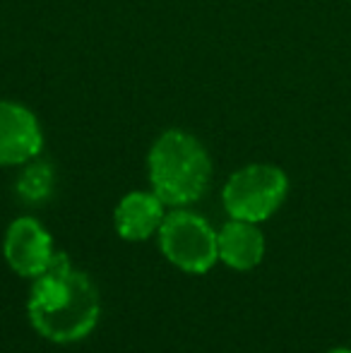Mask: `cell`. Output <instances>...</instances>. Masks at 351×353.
I'll use <instances>...</instances> for the list:
<instances>
[{"mask_svg": "<svg viewBox=\"0 0 351 353\" xmlns=\"http://www.w3.org/2000/svg\"><path fill=\"white\" fill-rule=\"evenodd\" d=\"M29 320L48 341L72 344L85 339L99 322V291L87 274L72 270L66 252H56L29 291Z\"/></svg>", "mask_w": 351, "mask_h": 353, "instance_id": "6da1fadb", "label": "cell"}, {"mask_svg": "<svg viewBox=\"0 0 351 353\" xmlns=\"http://www.w3.org/2000/svg\"><path fill=\"white\" fill-rule=\"evenodd\" d=\"M152 192L169 207L192 205L207 190L212 161L207 149L190 132L166 130L152 144L150 159Z\"/></svg>", "mask_w": 351, "mask_h": 353, "instance_id": "7a4b0ae2", "label": "cell"}, {"mask_svg": "<svg viewBox=\"0 0 351 353\" xmlns=\"http://www.w3.org/2000/svg\"><path fill=\"white\" fill-rule=\"evenodd\" d=\"M286 190H289V181L281 168L270 163H250L229 178L221 200L231 219L258 223L279 210Z\"/></svg>", "mask_w": 351, "mask_h": 353, "instance_id": "3957f363", "label": "cell"}, {"mask_svg": "<svg viewBox=\"0 0 351 353\" xmlns=\"http://www.w3.org/2000/svg\"><path fill=\"white\" fill-rule=\"evenodd\" d=\"M161 252L178 270L202 274L219 260L217 231L202 216L185 210L166 214L159 226Z\"/></svg>", "mask_w": 351, "mask_h": 353, "instance_id": "277c9868", "label": "cell"}, {"mask_svg": "<svg viewBox=\"0 0 351 353\" xmlns=\"http://www.w3.org/2000/svg\"><path fill=\"white\" fill-rule=\"evenodd\" d=\"M53 255V241L37 219H14L5 233V260L19 276L37 279L48 270Z\"/></svg>", "mask_w": 351, "mask_h": 353, "instance_id": "5b68a950", "label": "cell"}, {"mask_svg": "<svg viewBox=\"0 0 351 353\" xmlns=\"http://www.w3.org/2000/svg\"><path fill=\"white\" fill-rule=\"evenodd\" d=\"M43 132L37 116L17 101H0V166H19L39 157Z\"/></svg>", "mask_w": 351, "mask_h": 353, "instance_id": "8992f818", "label": "cell"}, {"mask_svg": "<svg viewBox=\"0 0 351 353\" xmlns=\"http://www.w3.org/2000/svg\"><path fill=\"white\" fill-rule=\"evenodd\" d=\"M164 202L154 192H130L116 207L113 223L121 238L132 243L147 241L152 233L159 231L164 221Z\"/></svg>", "mask_w": 351, "mask_h": 353, "instance_id": "52a82bcc", "label": "cell"}, {"mask_svg": "<svg viewBox=\"0 0 351 353\" xmlns=\"http://www.w3.org/2000/svg\"><path fill=\"white\" fill-rule=\"evenodd\" d=\"M217 248H219V260H224L234 270L245 272L263 262L265 238L253 221L231 219L217 231Z\"/></svg>", "mask_w": 351, "mask_h": 353, "instance_id": "ba28073f", "label": "cell"}, {"mask_svg": "<svg viewBox=\"0 0 351 353\" xmlns=\"http://www.w3.org/2000/svg\"><path fill=\"white\" fill-rule=\"evenodd\" d=\"M51 188H53V171H51V166L43 161L29 163L17 181V192L22 195V200H27V202L46 200Z\"/></svg>", "mask_w": 351, "mask_h": 353, "instance_id": "9c48e42d", "label": "cell"}, {"mask_svg": "<svg viewBox=\"0 0 351 353\" xmlns=\"http://www.w3.org/2000/svg\"><path fill=\"white\" fill-rule=\"evenodd\" d=\"M332 353H351V351H344V349H339V351H332Z\"/></svg>", "mask_w": 351, "mask_h": 353, "instance_id": "30bf717a", "label": "cell"}]
</instances>
